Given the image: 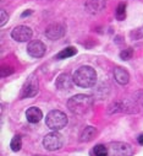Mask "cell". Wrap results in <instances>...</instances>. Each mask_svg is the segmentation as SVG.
<instances>
[{
	"mask_svg": "<svg viewBox=\"0 0 143 156\" xmlns=\"http://www.w3.org/2000/svg\"><path fill=\"white\" fill-rule=\"evenodd\" d=\"M74 83L80 87H92L97 83V73L92 66H81L74 73Z\"/></svg>",
	"mask_w": 143,
	"mask_h": 156,
	"instance_id": "6da1fadb",
	"label": "cell"
},
{
	"mask_svg": "<svg viewBox=\"0 0 143 156\" xmlns=\"http://www.w3.org/2000/svg\"><path fill=\"white\" fill-rule=\"evenodd\" d=\"M92 105H93V98L88 95H82V94L72 96L67 101V108L77 115L86 114L91 109Z\"/></svg>",
	"mask_w": 143,
	"mask_h": 156,
	"instance_id": "7a4b0ae2",
	"label": "cell"
},
{
	"mask_svg": "<svg viewBox=\"0 0 143 156\" xmlns=\"http://www.w3.org/2000/svg\"><path fill=\"white\" fill-rule=\"evenodd\" d=\"M45 122H47L48 128H50L54 132H58V130H60V129L66 127L67 117H66V114L64 112L54 109V111H50L47 114V121Z\"/></svg>",
	"mask_w": 143,
	"mask_h": 156,
	"instance_id": "3957f363",
	"label": "cell"
},
{
	"mask_svg": "<svg viewBox=\"0 0 143 156\" xmlns=\"http://www.w3.org/2000/svg\"><path fill=\"white\" fill-rule=\"evenodd\" d=\"M137 113L138 112V107L136 103H133L132 101L128 100H121V101H116L114 103H111L108 108V113Z\"/></svg>",
	"mask_w": 143,
	"mask_h": 156,
	"instance_id": "277c9868",
	"label": "cell"
},
{
	"mask_svg": "<svg viewBox=\"0 0 143 156\" xmlns=\"http://www.w3.org/2000/svg\"><path fill=\"white\" fill-rule=\"evenodd\" d=\"M109 156H132L133 150L130 144L122 141H113L108 145Z\"/></svg>",
	"mask_w": 143,
	"mask_h": 156,
	"instance_id": "5b68a950",
	"label": "cell"
},
{
	"mask_svg": "<svg viewBox=\"0 0 143 156\" xmlns=\"http://www.w3.org/2000/svg\"><path fill=\"white\" fill-rule=\"evenodd\" d=\"M43 145L47 150L55 151V150H59L64 145V139L58 132H53V133H49L44 136Z\"/></svg>",
	"mask_w": 143,
	"mask_h": 156,
	"instance_id": "8992f818",
	"label": "cell"
},
{
	"mask_svg": "<svg viewBox=\"0 0 143 156\" xmlns=\"http://www.w3.org/2000/svg\"><path fill=\"white\" fill-rule=\"evenodd\" d=\"M39 84H38V79L34 75H31L27 81L25 83L23 87H22V92H21V97H33L38 94V89Z\"/></svg>",
	"mask_w": 143,
	"mask_h": 156,
	"instance_id": "52a82bcc",
	"label": "cell"
},
{
	"mask_svg": "<svg viewBox=\"0 0 143 156\" xmlns=\"http://www.w3.org/2000/svg\"><path fill=\"white\" fill-rule=\"evenodd\" d=\"M32 30L28 27V26H17L12 30L11 32V37L14 38L15 41L17 42H27L32 38Z\"/></svg>",
	"mask_w": 143,
	"mask_h": 156,
	"instance_id": "ba28073f",
	"label": "cell"
},
{
	"mask_svg": "<svg viewBox=\"0 0 143 156\" xmlns=\"http://www.w3.org/2000/svg\"><path fill=\"white\" fill-rule=\"evenodd\" d=\"M45 51H47L45 44L42 41H38V40L31 41L28 43V46H27V52L33 58H41V57H43Z\"/></svg>",
	"mask_w": 143,
	"mask_h": 156,
	"instance_id": "9c48e42d",
	"label": "cell"
},
{
	"mask_svg": "<svg viewBox=\"0 0 143 156\" xmlns=\"http://www.w3.org/2000/svg\"><path fill=\"white\" fill-rule=\"evenodd\" d=\"M66 30H65V26L61 25V23H52L47 27L45 30V36L52 41H56V40H60L61 37H64Z\"/></svg>",
	"mask_w": 143,
	"mask_h": 156,
	"instance_id": "30bf717a",
	"label": "cell"
},
{
	"mask_svg": "<svg viewBox=\"0 0 143 156\" xmlns=\"http://www.w3.org/2000/svg\"><path fill=\"white\" fill-rule=\"evenodd\" d=\"M74 77H71L70 74H61L58 76L55 86L61 90V91H66V90H71L74 85Z\"/></svg>",
	"mask_w": 143,
	"mask_h": 156,
	"instance_id": "8fae6325",
	"label": "cell"
},
{
	"mask_svg": "<svg viewBox=\"0 0 143 156\" xmlns=\"http://www.w3.org/2000/svg\"><path fill=\"white\" fill-rule=\"evenodd\" d=\"M105 8L104 0H88L86 3V9L91 14H99Z\"/></svg>",
	"mask_w": 143,
	"mask_h": 156,
	"instance_id": "7c38bea8",
	"label": "cell"
},
{
	"mask_svg": "<svg viewBox=\"0 0 143 156\" xmlns=\"http://www.w3.org/2000/svg\"><path fill=\"white\" fill-rule=\"evenodd\" d=\"M26 118L29 123H38L43 118V113L38 107H31L26 112Z\"/></svg>",
	"mask_w": 143,
	"mask_h": 156,
	"instance_id": "4fadbf2b",
	"label": "cell"
},
{
	"mask_svg": "<svg viewBox=\"0 0 143 156\" xmlns=\"http://www.w3.org/2000/svg\"><path fill=\"white\" fill-rule=\"evenodd\" d=\"M114 77L120 85H126L130 80V74L124 68H116L114 70Z\"/></svg>",
	"mask_w": 143,
	"mask_h": 156,
	"instance_id": "5bb4252c",
	"label": "cell"
},
{
	"mask_svg": "<svg viewBox=\"0 0 143 156\" xmlns=\"http://www.w3.org/2000/svg\"><path fill=\"white\" fill-rule=\"evenodd\" d=\"M95 135H97V129H95L94 127H92V126L86 127V128L83 129V132L81 133L80 141H82V143L91 141V140H93V139L95 138Z\"/></svg>",
	"mask_w": 143,
	"mask_h": 156,
	"instance_id": "9a60e30c",
	"label": "cell"
},
{
	"mask_svg": "<svg viewBox=\"0 0 143 156\" xmlns=\"http://www.w3.org/2000/svg\"><path fill=\"white\" fill-rule=\"evenodd\" d=\"M76 53H77V49H76V48H74V47H67V48L62 49L60 53H58L56 58H58V59H66V58H70V57H74Z\"/></svg>",
	"mask_w": 143,
	"mask_h": 156,
	"instance_id": "2e32d148",
	"label": "cell"
},
{
	"mask_svg": "<svg viewBox=\"0 0 143 156\" xmlns=\"http://www.w3.org/2000/svg\"><path fill=\"white\" fill-rule=\"evenodd\" d=\"M115 16H116V19L119 21H122L126 17V5H125V3H120L119 4V6H118V9L115 11Z\"/></svg>",
	"mask_w": 143,
	"mask_h": 156,
	"instance_id": "e0dca14e",
	"label": "cell"
},
{
	"mask_svg": "<svg viewBox=\"0 0 143 156\" xmlns=\"http://www.w3.org/2000/svg\"><path fill=\"white\" fill-rule=\"evenodd\" d=\"M94 154H95V156H108L109 155L108 146H105L103 144H99V145L94 146Z\"/></svg>",
	"mask_w": 143,
	"mask_h": 156,
	"instance_id": "ac0fdd59",
	"label": "cell"
},
{
	"mask_svg": "<svg viewBox=\"0 0 143 156\" xmlns=\"http://www.w3.org/2000/svg\"><path fill=\"white\" fill-rule=\"evenodd\" d=\"M21 146H22V140H21V138H20L18 135L14 136L12 140H11V143H10L11 150H12V151H20Z\"/></svg>",
	"mask_w": 143,
	"mask_h": 156,
	"instance_id": "d6986e66",
	"label": "cell"
},
{
	"mask_svg": "<svg viewBox=\"0 0 143 156\" xmlns=\"http://www.w3.org/2000/svg\"><path fill=\"white\" fill-rule=\"evenodd\" d=\"M133 55V49L132 48H127V49H124L121 53H120V58L122 60H128L131 59Z\"/></svg>",
	"mask_w": 143,
	"mask_h": 156,
	"instance_id": "ffe728a7",
	"label": "cell"
},
{
	"mask_svg": "<svg viewBox=\"0 0 143 156\" xmlns=\"http://www.w3.org/2000/svg\"><path fill=\"white\" fill-rule=\"evenodd\" d=\"M130 36H131L132 40H139V38L143 37V31L142 30H135L130 33Z\"/></svg>",
	"mask_w": 143,
	"mask_h": 156,
	"instance_id": "44dd1931",
	"label": "cell"
},
{
	"mask_svg": "<svg viewBox=\"0 0 143 156\" xmlns=\"http://www.w3.org/2000/svg\"><path fill=\"white\" fill-rule=\"evenodd\" d=\"M0 14H2V22H0V23H2V26H4L5 22L8 21V14H6L5 10H2V12H0Z\"/></svg>",
	"mask_w": 143,
	"mask_h": 156,
	"instance_id": "7402d4cb",
	"label": "cell"
},
{
	"mask_svg": "<svg viewBox=\"0 0 143 156\" xmlns=\"http://www.w3.org/2000/svg\"><path fill=\"white\" fill-rule=\"evenodd\" d=\"M6 69H8V68H3V69H2V76H6V75H10V74L14 71L11 68H10L9 70H6Z\"/></svg>",
	"mask_w": 143,
	"mask_h": 156,
	"instance_id": "603a6c76",
	"label": "cell"
},
{
	"mask_svg": "<svg viewBox=\"0 0 143 156\" xmlns=\"http://www.w3.org/2000/svg\"><path fill=\"white\" fill-rule=\"evenodd\" d=\"M137 96H138V97H137V101H138L141 105H143V92H138Z\"/></svg>",
	"mask_w": 143,
	"mask_h": 156,
	"instance_id": "cb8c5ba5",
	"label": "cell"
},
{
	"mask_svg": "<svg viewBox=\"0 0 143 156\" xmlns=\"http://www.w3.org/2000/svg\"><path fill=\"white\" fill-rule=\"evenodd\" d=\"M138 143H139L141 145H143V134H141V135L138 136Z\"/></svg>",
	"mask_w": 143,
	"mask_h": 156,
	"instance_id": "d4e9b609",
	"label": "cell"
},
{
	"mask_svg": "<svg viewBox=\"0 0 143 156\" xmlns=\"http://www.w3.org/2000/svg\"><path fill=\"white\" fill-rule=\"evenodd\" d=\"M32 14V11L31 10H28V11H25L23 14H22V17H25V16H28V15H31Z\"/></svg>",
	"mask_w": 143,
	"mask_h": 156,
	"instance_id": "484cf974",
	"label": "cell"
}]
</instances>
